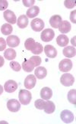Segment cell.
Masks as SVG:
<instances>
[{
    "label": "cell",
    "mask_w": 76,
    "mask_h": 124,
    "mask_svg": "<svg viewBox=\"0 0 76 124\" xmlns=\"http://www.w3.org/2000/svg\"><path fill=\"white\" fill-rule=\"evenodd\" d=\"M53 96V91L50 87H44L40 90V97L43 100L48 101Z\"/></svg>",
    "instance_id": "cell-15"
},
{
    "label": "cell",
    "mask_w": 76,
    "mask_h": 124,
    "mask_svg": "<svg viewBox=\"0 0 76 124\" xmlns=\"http://www.w3.org/2000/svg\"><path fill=\"white\" fill-rule=\"evenodd\" d=\"M28 18L25 15L19 16L17 21V25L20 28H25L28 25Z\"/></svg>",
    "instance_id": "cell-20"
},
{
    "label": "cell",
    "mask_w": 76,
    "mask_h": 124,
    "mask_svg": "<svg viewBox=\"0 0 76 124\" xmlns=\"http://www.w3.org/2000/svg\"><path fill=\"white\" fill-rule=\"evenodd\" d=\"M45 102L43 99H39V100H37L34 103V106L37 109H44V105H45Z\"/></svg>",
    "instance_id": "cell-29"
},
{
    "label": "cell",
    "mask_w": 76,
    "mask_h": 124,
    "mask_svg": "<svg viewBox=\"0 0 76 124\" xmlns=\"http://www.w3.org/2000/svg\"><path fill=\"white\" fill-rule=\"evenodd\" d=\"M60 118L65 123H71L72 122H73L75 119L73 113L71 111L68 110V109H64V110L61 112Z\"/></svg>",
    "instance_id": "cell-6"
},
{
    "label": "cell",
    "mask_w": 76,
    "mask_h": 124,
    "mask_svg": "<svg viewBox=\"0 0 76 124\" xmlns=\"http://www.w3.org/2000/svg\"><path fill=\"white\" fill-rule=\"evenodd\" d=\"M43 50H44V47H43V45H42L41 44H40V43L37 42L35 47H34V50H33L31 52H32V53L34 54L37 55V54H41L42 52H43Z\"/></svg>",
    "instance_id": "cell-28"
},
{
    "label": "cell",
    "mask_w": 76,
    "mask_h": 124,
    "mask_svg": "<svg viewBox=\"0 0 76 124\" xmlns=\"http://www.w3.org/2000/svg\"><path fill=\"white\" fill-rule=\"evenodd\" d=\"M44 50L46 55L50 58H55L57 55V50L53 45H46Z\"/></svg>",
    "instance_id": "cell-11"
},
{
    "label": "cell",
    "mask_w": 76,
    "mask_h": 124,
    "mask_svg": "<svg viewBox=\"0 0 76 124\" xmlns=\"http://www.w3.org/2000/svg\"><path fill=\"white\" fill-rule=\"evenodd\" d=\"M2 93H3V87L0 84V95H1Z\"/></svg>",
    "instance_id": "cell-37"
},
{
    "label": "cell",
    "mask_w": 76,
    "mask_h": 124,
    "mask_svg": "<svg viewBox=\"0 0 76 124\" xmlns=\"http://www.w3.org/2000/svg\"><path fill=\"white\" fill-rule=\"evenodd\" d=\"M67 97H68L69 101L71 103H72L74 105L76 104V90H75V89L69 90L68 93V95H67Z\"/></svg>",
    "instance_id": "cell-26"
},
{
    "label": "cell",
    "mask_w": 76,
    "mask_h": 124,
    "mask_svg": "<svg viewBox=\"0 0 76 124\" xmlns=\"http://www.w3.org/2000/svg\"><path fill=\"white\" fill-rule=\"evenodd\" d=\"M6 49V41L3 38H0V51Z\"/></svg>",
    "instance_id": "cell-34"
},
{
    "label": "cell",
    "mask_w": 76,
    "mask_h": 124,
    "mask_svg": "<svg viewBox=\"0 0 76 124\" xmlns=\"http://www.w3.org/2000/svg\"><path fill=\"white\" fill-rule=\"evenodd\" d=\"M23 4L25 7H32L35 3V0H23Z\"/></svg>",
    "instance_id": "cell-33"
},
{
    "label": "cell",
    "mask_w": 76,
    "mask_h": 124,
    "mask_svg": "<svg viewBox=\"0 0 76 124\" xmlns=\"http://www.w3.org/2000/svg\"><path fill=\"white\" fill-rule=\"evenodd\" d=\"M75 36L72 39V45H73L74 46H75V45H76V44H75Z\"/></svg>",
    "instance_id": "cell-38"
},
{
    "label": "cell",
    "mask_w": 76,
    "mask_h": 124,
    "mask_svg": "<svg viewBox=\"0 0 76 124\" xmlns=\"http://www.w3.org/2000/svg\"><path fill=\"white\" fill-rule=\"evenodd\" d=\"M36 44H37V42L34 41V39L30 38V39H27L25 41V48L27 50L32 51L33 50H34V47H35Z\"/></svg>",
    "instance_id": "cell-23"
},
{
    "label": "cell",
    "mask_w": 76,
    "mask_h": 124,
    "mask_svg": "<svg viewBox=\"0 0 76 124\" xmlns=\"http://www.w3.org/2000/svg\"><path fill=\"white\" fill-rule=\"evenodd\" d=\"M60 82L65 87H71L75 83V78L71 74H64L61 76Z\"/></svg>",
    "instance_id": "cell-2"
},
{
    "label": "cell",
    "mask_w": 76,
    "mask_h": 124,
    "mask_svg": "<svg viewBox=\"0 0 76 124\" xmlns=\"http://www.w3.org/2000/svg\"><path fill=\"white\" fill-rule=\"evenodd\" d=\"M34 74L35 77H37L38 79L40 80L44 79L46 78V76L47 74V70L44 67H38L34 71Z\"/></svg>",
    "instance_id": "cell-17"
},
{
    "label": "cell",
    "mask_w": 76,
    "mask_h": 124,
    "mask_svg": "<svg viewBox=\"0 0 76 124\" xmlns=\"http://www.w3.org/2000/svg\"><path fill=\"white\" fill-rule=\"evenodd\" d=\"M7 108L9 111L12 113H16L19 111L21 109V103L18 102V101L15 99H11L7 102Z\"/></svg>",
    "instance_id": "cell-7"
},
{
    "label": "cell",
    "mask_w": 76,
    "mask_h": 124,
    "mask_svg": "<svg viewBox=\"0 0 76 124\" xmlns=\"http://www.w3.org/2000/svg\"><path fill=\"white\" fill-rule=\"evenodd\" d=\"M59 31L63 34H66L71 31L72 29V26H71V24L68 21H62L61 23L59 24V25L58 27Z\"/></svg>",
    "instance_id": "cell-13"
},
{
    "label": "cell",
    "mask_w": 76,
    "mask_h": 124,
    "mask_svg": "<svg viewBox=\"0 0 76 124\" xmlns=\"http://www.w3.org/2000/svg\"><path fill=\"white\" fill-rule=\"evenodd\" d=\"M69 38L65 35H59L56 39L57 45L60 47H66L69 44Z\"/></svg>",
    "instance_id": "cell-19"
},
{
    "label": "cell",
    "mask_w": 76,
    "mask_h": 124,
    "mask_svg": "<svg viewBox=\"0 0 76 124\" xmlns=\"http://www.w3.org/2000/svg\"><path fill=\"white\" fill-rule=\"evenodd\" d=\"M44 109V112L46 113L51 114L55 111L56 106H55V104L53 101H50V100H48V101L45 102Z\"/></svg>",
    "instance_id": "cell-18"
},
{
    "label": "cell",
    "mask_w": 76,
    "mask_h": 124,
    "mask_svg": "<svg viewBox=\"0 0 76 124\" xmlns=\"http://www.w3.org/2000/svg\"><path fill=\"white\" fill-rule=\"evenodd\" d=\"M22 68L24 70L26 71V72H31V71L34 70V67L32 65V64L29 61L25 59V61L22 63Z\"/></svg>",
    "instance_id": "cell-25"
},
{
    "label": "cell",
    "mask_w": 76,
    "mask_h": 124,
    "mask_svg": "<svg viewBox=\"0 0 76 124\" xmlns=\"http://www.w3.org/2000/svg\"><path fill=\"white\" fill-rule=\"evenodd\" d=\"M59 70L62 72H68L72 68V62L70 59H63L59 64Z\"/></svg>",
    "instance_id": "cell-4"
},
{
    "label": "cell",
    "mask_w": 76,
    "mask_h": 124,
    "mask_svg": "<svg viewBox=\"0 0 76 124\" xmlns=\"http://www.w3.org/2000/svg\"><path fill=\"white\" fill-rule=\"evenodd\" d=\"M5 58L8 61H12L16 58V51L13 48H7L4 52Z\"/></svg>",
    "instance_id": "cell-22"
},
{
    "label": "cell",
    "mask_w": 76,
    "mask_h": 124,
    "mask_svg": "<svg viewBox=\"0 0 76 124\" xmlns=\"http://www.w3.org/2000/svg\"><path fill=\"white\" fill-rule=\"evenodd\" d=\"M18 88V84L15 81V80H9L5 83L4 85V89L7 93H13L15 92Z\"/></svg>",
    "instance_id": "cell-10"
},
{
    "label": "cell",
    "mask_w": 76,
    "mask_h": 124,
    "mask_svg": "<svg viewBox=\"0 0 76 124\" xmlns=\"http://www.w3.org/2000/svg\"><path fill=\"white\" fill-rule=\"evenodd\" d=\"M61 22H62V17L59 15H54L50 19V25L54 28H58Z\"/></svg>",
    "instance_id": "cell-21"
},
{
    "label": "cell",
    "mask_w": 76,
    "mask_h": 124,
    "mask_svg": "<svg viewBox=\"0 0 76 124\" xmlns=\"http://www.w3.org/2000/svg\"><path fill=\"white\" fill-rule=\"evenodd\" d=\"M31 25L32 30H34V31H41L43 30V28H44V22L43 21L41 18H34L33 19L32 22H31Z\"/></svg>",
    "instance_id": "cell-5"
},
{
    "label": "cell",
    "mask_w": 76,
    "mask_h": 124,
    "mask_svg": "<svg viewBox=\"0 0 76 124\" xmlns=\"http://www.w3.org/2000/svg\"><path fill=\"white\" fill-rule=\"evenodd\" d=\"M75 13H76V11L74 10V11H72V12H71V14H70V20H71V22H73V23L76 22V20H75Z\"/></svg>",
    "instance_id": "cell-35"
},
{
    "label": "cell",
    "mask_w": 76,
    "mask_h": 124,
    "mask_svg": "<svg viewBox=\"0 0 76 124\" xmlns=\"http://www.w3.org/2000/svg\"><path fill=\"white\" fill-rule=\"evenodd\" d=\"M55 37V32L51 28H46L42 31L40 35V39L44 42H49L53 39Z\"/></svg>",
    "instance_id": "cell-3"
},
{
    "label": "cell",
    "mask_w": 76,
    "mask_h": 124,
    "mask_svg": "<svg viewBox=\"0 0 76 124\" xmlns=\"http://www.w3.org/2000/svg\"><path fill=\"white\" fill-rule=\"evenodd\" d=\"M40 13V8L35 6H32L31 8H29L27 9V13H26V16L27 18H35L37 16L39 15Z\"/></svg>",
    "instance_id": "cell-16"
},
{
    "label": "cell",
    "mask_w": 76,
    "mask_h": 124,
    "mask_svg": "<svg viewBox=\"0 0 76 124\" xmlns=\"http://www.w3.org/2000/svg\"><path fill=\"white\" fill-rule=\"evenodd\" d=\"M65 6L67 8H73L75 6V2L72 0H65L64 2Z\"/></svg>",
    "instance_id": "cell-31"
},
{
    "label": "cell",
    "mask_w": 76,
    "mask_h": 124,
    "mask_svg": "<svg viewBox=\"0 0 76 124\" xmlns=\"http://www.w3.org/2000/svg\"><path fill=\"white\" fill-rule=\"evenodd\" d=\"M4 64H5V60L0 55V68H2V67L4 65Z\"/></svg>",
    "instance_id": "cell-36"
},
{
    "label": "cell",
    "mask_w": 76,
    "mask_h": 124,
    "mask_svg": "<svg viewBox=\"0 0 76 124\" xmlns=\"http://www.w3.org/2000/svg\"><path fill=\"white\" fill-rule=\"evenodd\" d=\"M12 31H13V28H12V25H10V24H8V23L4 24L1 27V31L5 35H10L12 32Z\"/></svg>",
    "instance_id": "cell-24"
},
{
    "label": "cell",
    "mask_w": 76,
    "mask_h": 124,
    "mask_svg": "<svg viewBox=\"0 0 76 124\" xmlns=\"http://www.w3.org/2000/svg\"><path fill=\"white\" fill-rule=\"evenodd\" d=\"M18 99L21 104L28 105L31 103L32 99L31 93L27 90H21L18 93Z\"/></svg>",
    "instance_id": "cell-1"
},
{
    "label": "cell",
    "mask_w": 76,
    "mask_h": 124,
    "mask_svg": "<svg viewBox=\"0 0 76 124\" xmlns=\"http://www.w3.org/2000/svg\"><path fill=\"white\" fill-rule=\"evenodd\" d=\"M10 67H11V68L13 70H15V71H20L21 69V65L19 64V63H18V62H17V61H12V62H10Z\"/></svg>",
    "instance_id": "cell-30"
},
{
    "label": "cell",
    "mask_w": 76,
    "mask_h": 124,
    "mask_svg": "<svg viewBox=\"0 0 76 124\" xmlns=\"http://www.w3.org/2000/svg\"><path fill=\"white\" fill-rule=\"evenodd\" d=\"M3 17L5 18V20H6L8 22L10 23V25L11 24L14 25V24H15L17 22V18H16L15 14L12 11L8 10V9L4 12Z\"/></svg>",
    "instance_id": "cell-9"
},
{
    "label": "cell",
    "mask_w": 76,
    "mask_h": 124,
    "mask_svg": "<svg viewBox=\"0 0 76 124\" xmlns=\"http://www.w3.org/2000/svg\"><path fill=\"white\" fill-rule=\"evenodd\" d=\"M36 83H37L36 77L33 74H30L25 78V82H24V85H25V87L27 89L31 90V89L34 88L35 87Z\"/></svg>",
    "instance_id": "cell-8"
},
{
    "label": "cell",
    "mask_w": 76,
    "mask_h": 124,
    "mask_svg": "<svg viewBox=\"0 0 76 124\" xmlns=\"http://www.w3.org/2000/svg\"><path fill=\"white\" fill-rule=\"evenodd\" d=\"M8 3L6 0H0V11H5L8 8Z\"/></svg>",
    "instance_id": "cell-32"
},
{
    "label": "cell",
    "mask_w": 76,
    "mask_h": 124,
    "mask_svg": "<svg viewBox=\"0 0 76 124\" xmlns=\"http://www.w3.org/2000/svg\"><path fill=\"white\" fill-rule=\"evenodd\" d=\"M28 61L31 62L34 68L35 67H38L42 62V60H41L40 56H32L31 58L28 59Z\"/></svg>",
    "instance_id": "cell-27"
},
{
    "label": "cell",
    "mask_w": 76,
    "mask_h": 124,
    "mask_svg": "<svg viewBox=\"0 0 76 124\" xmlns=\"http://www.w3.org/2000/svg\"><path fill=\"white\" fill-rule=\"evenodd\" d=\"M6 43L10 47H15L20 44V39L16 35H9L6 39Z\"/></svg>",
    "instance_id": "cell-12"
},
{
    "label": "cell",
    "mask_w": 76,
    "mask_h": 124,
    "mask_svg": "<svg viewBox=\"0 0 76 124\" xmlns=\"http://www.w3.org/2000/svg\"><path fill=\"white\" fill-rule=\"evenodd\" d=\"M63 54L66 58H73L76 54V50L75 47L73 46H67L65 47L63 51Z\"/></svg>",
    "instance_id": "cell-14"
}]
</instances>
